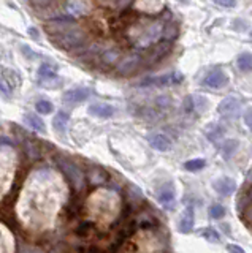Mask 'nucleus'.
I'll return each instance as SVG.
<instances>
[{"instance_id": "f257e3e1", "label": "nucleus", "mask_w": 252, "mask_h": 253, "mask_svg": "<svg viewBox=\"0 0 252 253\" xmlns=\"http://www.w3.org/2000/svg\"><path fill=\"white\" fill-rule=\"evenodd\" d=\"M67 188L51 171H35L29 177L16 206L18 218L29 231H48L54 226Z\"/></svg>"}, {"instance_id": "f03ea898", "label": "nucleus", "mask_w": 252, "mask_h": 253, "mask_svg": "<svg viewBox=\"0 0 252 253\" xmlns=\"http://www.w3.org/2000/svg\"><path fill=\"white\" fill-rule=\"evenodd\" d=\"M122 201L119 195L111 190L100 188L94 192L86 201V213L88 218L100 229H105L119 217Z\"/></svg>"}, {"instance_id": "7ed1b4c3", "label": "nucleus", "mask_w": 252, "mask_h": 253, "mask_svg": "<svg viewBox=\"0 0 252 253\" xmlns=\"http://www.w3.org/2000/svg\"><path fill=\"white\" fill-rule=\"evenodd\" d=\"M51 43L64 51H72L81 47L86 42V32L70 19L50 21L45 26Z\"/></svg>"}, {"instance_id": "20e7f679", "label": "nucleus", "mask_w": 252, "mask_h": 253, "mask_svg": "<svg viewBox=\"0 0 252 253\" xmlns=\"http://www.w3.org/2000/svg\"><path fill=\"white\" fill-rule=\"evenodd\" d=\"M163 30L165 27L162 21H151L133 26L129 32V37L137 47H148L159 42L163 37Z\"/></svg>"}, {"instance_id": "39448f33", "label": "nucleus", "mask_w": 252, "mask_h": 253, "mask_svg": "<svg viewBox=\"0 0 252 253\" xmlns=\"http://www.w3.org/2000/svg\"><path fill=\"white\" fill-rule=\"evenodd\" d=\"M56 163L59 166V169L64 172V176L70 180V184L73 185L76 192H83L86 187V176L80 166L67 157H57Z\"/></svg>"}, {"instance_id": "423d86ee", "label": "nucleus", "mask_w": 252, "mask_h": 253, "mask_svg": "<svg viewBox=\"0 0 252 253\" xmlns=\"http://www.w3.org/2000/svg\"><path fill=\"white\" fill-rule=\"evenodd\" d=\"M133 242H135V247H137L135 253H163L162 241L152 229H148V228L141 229L135 236Z\"/></svg>"}, {"instance_id": "0eeeda50", "label": "nucleus", "mask_w": 252, "mask_h": 253, "mask_svg": "<svg viewBox=\"0 0 252 253\" xmlns=\"http://www.w3.org/2000/svg\"><path fill=\"white\" fill-rule=\"evenodd\" d=\"M16 171V154L13 152L11 147L2 146V198L6 196L11 187V182Z\"/></svg>"}, {"instance_id": "6e6552de", "label": "nucleus", "mask_w": 252, "mask_h": 253, "mask_svg": "<svg viewBox=\"0 0 252 253\" xmlns=\"http://www.w3.org/2000/svg\"><path fill=\"white\" fill-rule=\"evenodd\" d=\"M183 81V75L178 73V71H171V73L162 75V76H154V78H148L145 81H141V87H163V85H171V84H178Z\"/></svg>"}, {"instance_id": "1a4fd4ad", "label": "nucleus", "mask_w": 252, "mask_h": 253, "mask_svg": "<svg viewBox=\"0 0 252 253\" xmlns=\"http://www.w3.org/2000/svg\"><path fill=\"white\" fill-rule=\"evenodd\" d=\"M240 109H241V103L236 100L235 97H227L220 101V105L217 108L219 114L225 117V119H235L240 116Z\"/></svg>"}, {"instance_id": "9d476101", "label": "nucleus", "mask_w": 252, "mask_h": 253, "mask_svg": "<svg viewBox=\"0 0 252 253\" xmlns=\"http://www.w3.org/2000/svg\"><path fill=\"white\" fill-rule=\"evenodd\" d=\"M194 226H195V212L192 206L186 208L181 215L178 218V231L181 234H189L194 231Z\"/></svg>"}, {"instance_id": "9b49d317", "label": "nucleus", "mask_w": 252, "mask_h": 253, "mask_svg": "<svg viewBox=\"0 0 252 253\" xmlns=\"http://www.w3.org/2000/svg\"><path fill=\"white\" fill-rule=\"evenodd\" d=\"M140 62H141V57L138 54H129L119 60V63L116 65V71L119 75H130L138 68Z\"/></svg>"}, {"instance_id": "f8f14e48", "label": "nucleus", "mask_w": 252, "mask_h": 253, "mask_svg": "<svg viewBox=\"0 0 252 253\" xmlns=\"http://www.w3.org/2000/svg\"><path fill=\"white\" fill-rule=\"evenodd\" d=\"M89 95L91 90L88 87H75V89H70L64 93V101L68 105H80L89 98Z\"/></svg>"}, {"instance_id": "ddd939ff", "label": "nucleus", "mask_w": 252, "mask_h": 253, "mask_svg": "<svg viewBox=\"0 0 252 253\" xmlns=\"http://www.w3.org/2000/svg\"><path fill=\"white\" fill-rule=\"evenodd\" d=\"M14 249H16V239L8 226L3 223L0 229V253H14Z\"/></svg>"}, {"instance_id": "4468645a", "label": "nucleus", "mask_w": 252, "mask_h": 253, "mask_svg": "<svg viewBox=\"0 0 252 253\" xmlns=\"http://www.w3.org/2000/svg\"><path fill=\"white\" fill-rule=\"evenodd\" d=\"M149 144H151L152 149L159 150V152H168L173 147V141L163 133H152L148 136Z\"/></svg>"}, {"instance_id": "2eb2a0df", "label": "nucleus", "mask_w": 252, "mask_h": 253, "mask_svg": "<svg viewBox=\"0 0 252 253\" xmlns=\"http://www.w3.org/2000/svg\"><path fill=\"white\" fill-rule=\"evenodd\" d=\"M203 84L206 87H209V89H222L224 85L228 84V78L224 71L216 70V71H211V73L204 78Z\"/></svg>"}, {"instance_id": "dca6fc26", "label": "nucleus", "mask_w": 252, "mask_h": 253, "mask_svg": "<svg viewBox=\"0 0 252 253\" xmlns=\"http://www.w3.org/2000/svg\"><path fill=\"white\" fill-rule=\"evenodd\" d=\"M212 188H214L219 195L230 196L235 193V190H236V182L230 177H219L212 182Z\"/></svg>"}, {"instance_id": "f3484780", "label": "nucleus", "mask_w": 252, "mask_h": 253, "mask_svg": "<svg viewBox=\"0 0 252 253\" xmlns=\"http://www.w3.org/2000/svg\"><path fill=\"white\" fill-rule=\"evenodd\" d=\"M88 111L91 116L99 119H108L114 114V108L111 105H106V103H92V105H89Z\"/></svg>"}, {"instance_id": "a211bd4d", "label": "nucleus", "mask_w": 252, "mask_h": 253, "mask_svg": "<svg viewBox=\"0 0 252 253\" xmlns=\"http://www.w3.org/2000/svg\"><path fill=\"white\" fill-rule=\"evenodd\" d=\"M157 200L163 206L173 204V201H175V187H173V184H165L157 190Z\"/></svg>"}, {"instance_id": "6ab92c4d", "label": "nucleus", "mask_w": 252, "mask_h": 253, "mask_svg": "<svg viewBox=\"0 0 252 253\" xmlns=\"http://www.w3.org/2000/svg\"><path fill=\"white\" fill-rule=\"evenodd\" d=\"M89 3L86 0H68L67 2V11L73 16H83L89 13Z\"/></svg>"}, {"instance_id": "aec40b11", "label": "nucleus", "mask_w": 252, "mask_h": 253, "mask_svg": "<svg viewBox=\"0 0 252 253\" xmlns=\"http://www.w3.org/2000/svg\"><path fill=\"white\" fill-rule=\"evenodd\" d=\"M204 134H206V138L212 142V144L219 146L220 141L224 139V128L217 124H211L206 126V130H204Z\"/></svg>"}, {"instance_id": "412c9836", "label": "nucleus", "mask_w": 252, "mask_h": 253, "mask_svg": "<svg viewBox=\"0 0 252 253\" xmlns=\"http://www.w3.org/2000/svg\"><path fill=\"white\" fill-rule=\"evenodd\" d=\"M67 124H68V114L65 113H59L56 117L52 119V128L60 138L65 136L67 133Z\"/></svg>"}, {"instance_id": "4be33fe9", "label": "nucleus", "mask_w": 252, "mask_h": 253, "mask_svg": "<svg viewBox=\"0 0 252 253\" xmlns=\"http://www.w3.org/2000/svg\"><path fill=\"white\" fill-rule=\"evenodd\" d=\"M24 124L27 125V126H30L32 130H35V131H38V133H45L46 131V126H45V124H43V121L40 117H38L37 114H32V113H27V114H24Z\"/></svg>"}, {"instance_id": "5701e85b", "label": "nucleus", "mask_w": 252, "mask_h": 253, "mask_svg": "<svg viewBox=\"0 0 252 253\" xmlns=\"http://www.w3.org/2000/svg\"><path fill=\"white\" fill-rule=\"evenodd\" d=\"M100 59L106 65H114L117 60H121V51L117 47H108L103 52H101Z\"/></svg>"}, {"instance_id": "b1692460", "label": "nucleus", "mask_w": 252, "mask_h": 253, "mask_svg": "<svg viewBox=\"0 0 252 253\" xmlns=\"http://www.w3.org/2000/svg\"><path fill=\"white\" fill-rule=\"evenodd\" d=\"M199 236L203 237L204 241H208L211 244H219L220 242V234L216 228H212V226H204L202 228L200 231H199Z\"/></svg>"}, {"instance_id": "393cba45", "label": "nucleus", "mask_w": 252, "mask_h": 253, "mask_svg": "<svg viewBox=\"0 0 252 253\" xmlns=\"http://www.w3.org/2000/svg\"><path fill=\"white\" fill-rule=\"evenodd\" d=\"M56 73H57V67L54 65V63H43V65L38 68V76L42 78L43 83L56 78Z\"/></svg>"}, {"instance_id": "a878e982", "label": "nucleus", "mask_w": 252, "mask_h": 253, "mask_svg": "<svg viewBox=\"0 0 252 253\" xmlns=\"http://www.w3.org/2000/svg\"><path fill=\"white\" fill-rule=\"evenodd\" d=\"M240 147V142L236 139H227L222 146H220V152H222V157L225 158V160H228V158H232V155L238 150Z\"/></svg>"}, {"instance_id": "bb28decb", "label": "nucleus", "mask_w": 252, "mask_h": 253, "mask_svg": "<svg viewBox=\"0 0 252 253\" xmlns=\"http://www.w3.org/2000/svg\"><path fill=\"white\" fill-rule=\"evenodd\" d=\"M236 65L241 71L248 73V71H252V52H243L240 54L238 60H236Z\"/></svg>"}, {"instance_id": "cd10ccee", "label": "nucleus", "mask_w": 252, "mask_h": 253, "mask_svg": "<svg viewBox=\"0 0 252 253\" xmlns=\"http://www.w3.org/2000/svg\"><path fill=\"white\" fill-rule=\"evenodd\" d=\"M204 166H206V162H204L203 158H194V160H189V162L184 163V169L191 171V172H195V171L203 169Z\"/></svg>"}, {"instance_id": "c85d7f7f", "label": "nucleus", "mask_w": 252, "mask_h": 253, "mask_svg": "<svg viewBox=\"0 0 252 253\" xmlns=\"http://www.w3.org/2000/svg\"><path fill=\"white\" fill-rule=\"evenodd\" d=\"M208 215L212 220H220L222 217H225V208L222 204H211L208 209Z\"/></svg>"}, {"instance_id": "c756f323", "label": "nucleus", "mask_w": 252, "mask_h": 253, "mask_svg": "<svg viewBox=\"0 0 252 253\" xmlns=\"http://www.w3.org/2000/svg\"><path fill=\"white\" fill-rule=\"evenodd\" d=\"M89 179H91L92 184H103V182L106 180V174L100 168H92L89 172Z\"/></svg>"}, {"instance_id": "7c9ffc66", "label": "nucleus", "mask_w": 252, "mask_h": 253, "mask_svg": "<svg viewBox=\"0 0 252 253\" xmlns=\"http://www.w3.org/2000/svg\"><path fill=\"white\" fill-rule=\"evenodd\" d=\"M35 109H37V113H40V114H50L54 111V105L51 101H46V100H38L35 103Z\"/></svg>"}, {"instance_id": "2f4dec72", "label": "nucleus", "mask_w": 252, "mask_h": 253, "mask_svg": "<svg viewBox=\"0 0 252 253\" xmlns=\"http://www.w3.org/2000/svg\"><path fill=\"white\" fill-rule=\"evenodd\" d=\"M129 196H130L132 203H137L138 200L143 201V193H141V190L137 188L135 185H130L129 187Z\"/></svg>"}, {"instance_id": "473e14b6", "label": "nucleus", "mask_w": 252, "mask_h": 253, "mask_svg": "<svg viewBox=\"0 0 252 253\" xmlns=\"http://www.w3.org/2000/svg\"><path fill=\"white\" fill-rule=\"evenodd\" d=\"M241 213H243V220L246 221L249 226H252V201L244 208V211Z\"/></svg>"}, {"instance_id": "72a5a7b5", "label": "nucleus", "mask_w": 252, "mask_h": 253, "mask_svg": "<svg viewBox=\"0 0 252 253\" xmlns=\"http://www.w3.org/2000/svg\"><path fill=\"white\" fill-rule=\"evenodd\" d=\"M163 37H167V38H175V37H178V29H176V26H168V27H165V30H163Z\"/></svg>"}, {"instance_id": "f704fd0d", "label": "nucleus", "mask_w": 252, "mask_h": 253, "mask_svg": "<svg viewBox=\"0 0 252 253\" xmlns=\"http://www.w3.org/2000/svg\"><path fill=\"white\" fill-rule=\"evenodd\" d=\"M244 124H246L248 128L252 131V108H249L246 113H244Z\"/></svg>"}, {"instance_id": "c9c22d12", "label": "nucleus", "mask_w": 252, "mask_h": 253, "mask_svg": "<svg viewBox=\"0 0 252 253\" xmlns=\"http://www.w3.org/2000/svg\"><path fill=\"white\" fill-rule=\"evenodd\" d=\"M214 2L224 8H233L236 5V0H214Z\"/></svg>"}, {"instance_id": "e433bc0d", "label": "nucleus", "mask_w": 252, "mask_h": 253, "mask_svg": "<svg viewBox=\"0 0 252 253\" xmlns=\"http://www.w3.org/2000/svg\"><path fill=\"white\" fill-rule=\"evenodd\" d=\"M227 252L228 253H246L244 249H241L240 245H235V244H228L227 245Z\"/></svg>"}, {"instance_id": "4c0bfd02", "label": "nucleus", "mask_w": 252, "mask_h": 253, "mask_svg": "<svg viewBox=\"0 0 252 253\" xmlns=\"http://www.w3.org/2000/svg\"><path fill=\"white\" fill-rule=\"evenodd\" d=\"M30 2H32L34 6H45L50 3V0H30Z\"/></svg>"}, {"instance_id": "58836bf2", "label": "nucleus", "mask_w": 252, "mask_h": 253, "mask_svg": "<svg viewBox=\"0 0 252 253\" xmlns=\"http://www.w3.org/2000/svg\"><path fill=\"white\" fill-rule=\"evenodd\" d=\"M130 2H132V0H117V2H116V6H117V8H125Z\"/></svg>"}, {"instance_id": "ea45409f", "label": "nucleus", "mask_w": 252, "mask_h": 253, "mask_svg": "<svg viewBox=\"0 0 252 253\" xmlns=\"http://www.w3.org/2000/svg\"><path fill=\"white\" fill-rule=\"evenodd\" d=\"M252 180V169L249 171V174H248V182H251Z\"/></svg>"}, {"instance_id": "a19ab883", "label": "nucleus", "mask_w": 252, "mask_h": 253, "mask_svg": "<svg viewBox=\"0 0 252 253\" xmlns=\"http://www.w3.org/2000/svg\"><path fill=\"white\" fill-rule=\"evenodd\" d=\"M248 196H249V200L252 201V187H251V190H249V195H248Z\"/></svg>"}, {"instance_id": "79ce46f5", "label": "nucleus", "mask_w": 252, "mask_h": 253, "mask_svg": "<svg viewBox=\"0 0 252 253\" xmlns=\"http://www.w3.org/2000/svg\"><path fill=\"white\" fill-rule=\"evenodd\" d=\"M22 253H35V252H32V250H26V252H22Z\"/></svg>"}, {"instance_id": "37998d69", "label": "nucleus", "mask_w": 252, "mask_h": 253, "mask_svg": "<svg viewBox=\"0 0 252 253\" xmlns=\"http://www.w3.org/2000/svg\"><path fill=\"white\" fill-rule=\"evenodd\" d=\"M251 40H252V34H251Z\"/></svg>"}]
</instances>
